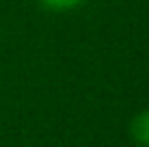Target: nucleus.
I'll use <instances>...</instances> for the list:
<instances>
[{"label":"nucleus","instance_id":"1","mask_svg":"<svg viewBox=\"0 0 149 147\" xmlns=\"http://www.w3.org/2000/svg\"><path fill=\"white\" fill-rule=\"evenodd\" d=\"M130 132L138 147H149V110L136 115L130 125Z\"/></svg>","mask_w":149,"mask_h":147},{"label":"nucleus","instance_id":"2","mask_svg":"<svg viewBox=\"0 0 149 147\" xmlns=\"http://www.w3.org/2000/svg\"><path fill=\"white\" fill-rule=\"evenodd\" d=\"M80 2H84V0H41V4L52 11H67V9L78 7Z\"/></svg>","mask_w":149,"mask_h":147}]
</instances>
